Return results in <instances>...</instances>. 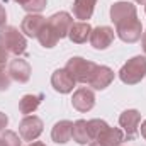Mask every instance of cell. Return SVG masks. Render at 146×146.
I'll use <instances>...</instances> for the list:
<instances>
[{"instance_id": "obj_7", "label": "cell", "mask_w": 146, "mask_h": 146, "mask_svg": "<svg viewBox=\"0 0 146 146\" xmlns=\"http://www.w3.org/2000/svg\"><path fill=\"white\" fill-rule=\"evenodd\" d=\"M136 17H138V10H136V5H133L131 2H115L110 7V21L115 26L124 24Z\"/></svg>"}, {"instance_id": "obj_13", "label": "cell", "mask_w": 146, "mask_h": 146, "mask_svg": "<svg viewBox=\"0 0 146 146\" xmlns=\"http://www.w3.org/2000/svg\"><path fill=\"white\" fill-rule=\"evenodd\" d=\"M9 75L12 80L19 83H26L31 78V65L26 60H21L19 56L9 63Z\"/></svg>"}, {"instance_id": "obj_29", "label": "cell", "mask_w": 146, "mask_h": 146, "mask_svg": "<svg viewBox=\"0 0 146 146\" xmlns=\"http://www.w3.org/2000/svg\"><path fill=\"white\" fill-rule=\"evenodd\" d=\"M141 46H143V51H145V54H146V31L141 36Z\"/></svg>"}, {"instance_id": "obj_9", "label": "cell", "mask_w": 146, "mask_h": 146, "mask_svg": "<svg viewBox=\"0 0 146 146\" xmlns=\"http://www.w3.org/2000/svg\"><path fill=\"white\" fill-rule=\"evenodd\" d=\"M114 41V29L109 26H99L90 33V44L95 49H107Z\"/></svg>"}, {"instance_id": "obj_24", "label": "cell", "mask_w": 146, "mask_h": 146, "mask_svg": "<svg viewBox=\"0 0 146 146\" xmlns=\"http://www.w3.org/2000/svg\"><path fill=\"white\" fill-rule=\"evenodd\" d=\"M2 141L5 143V146H21V139L14 131H3L2 133Z\"/></svg>"}, {"instance_id": "obj_2", "label": "cell", "mask_w": 146, "mask_h": 146, "mask_svg": "<svg viewBox=\"0 0 146 146\" xmlns=\"http://www.w3.org/2000/svg\"><path fill=\"white\" fill-rule=\"evenodd\" d=\"M97 63L94 61H88L85 58H80V56H73L66 61L65 65V70L73 76V80L76 83H83V85H88L90 80L94 78V73L97 70Z\"/></svg>"}, {"instance_id": "obj_33", "label": "cell", "mask_w": 146, "mask_h": 146, "mask_svg": "<svg viewBox=\"0 0 146 146\" xmlns=\"http://www.w3.org/2000/svg\"><path fill=\"white\" fill-rule=\"evenodd\" d=\"M138 3H141V5H146V0H136Z\"/></svg>"}, {"instance_id": "obj_36", "label": "cell", "mask_w": 146, "mask_h": 146, "mask_svg": "<svg viewBox=\"0 0 146 146\" xmlns=\"http://www.w3.org/2000/svg\"><path fill=\"white\" fill-rule=\"evenodd\" d=\"M145 12H146V5H145Z\"/></svg>"}, {"instance_id": "obj_20", "label": "cell", "mask_w": 146, "mask_h": 146, "mask_svg": "<svg viewBox=\"0 0 146 146\" xmlns=\"http://www.w3.org/2000/svg\"><path fill=\"white\" fill-rule=\"evenodd\" d=\"M72 138L73 141H76L78 145H87L90 143V134H88V126H87V121L80 119L76 122H73V131H72Z\"/></svg>"}, {"instance_id": "obj_22", "label": "cell", "mask_w": 146, "mask_h": 146, "mask_svg": "<svg viewBox=\"0 0 146 146\" xmlns=\"http://www.w3.org/2000/svg\"><path fill=\"white\" fill-rule=\"evenodd\" d=\"M87 126H88V134H90V139H92V141H95V139L100 136V133H104V131L109 127V124H107L106 121H102V119L87 121Z\"/></svg>"}, {"instance_id": "obj_10", "label": "cell", "mask_w": 146, "mask_h": 146, "mask_svg": "<svg viewBox=\"0 0 146 146\" xmlns=\"http://www.w3.org/2000/svg\"><path fill=\"white\" fill-rule=\"evenodd\" d=\"M72 106L78 112H88V110H92L94 106H95V95H94V92L90 88H85V87L75 90V94H73V97H72Z\"/></svg>"}, {"instance_id": "obj_26", "label": "cell", "mask_w": 146, "mask_h": 146, "mask_svg": "<svg viewBox=\"0 0 146 146\" xmlns=\"http://www.w3.org/2000/svg\"><path fill=\"white\" fill-rule=\"evenodd\" d=\"M7 54H9V53L0 46V68H5V63H7V60H9Z\"/></svg>"}, {"instance_id": "obj_16", "label": "cell", "mask_w": 146, "mask_h": 146, "mask_svg": "<svg viewBox=\"0 0 146 146\" xmlns=\"http://www.w3.org/2000/svg\"><path fill=\"white\" fill-rule=\"evenodd\" d=\"M95 141L102 146H121L124 141V131L119 127H107Z\"/></svg>"}, {"instance_id": "obj_32", "label": "cell", "mask_w": 146, "mask_h": 146, "mask_svg": "<svg viewBox=\"0 0 146 146\" xmlns=\"http://www.w3.org/2000/svg\"><path fill=\"white\" fill-rule=\"evenodd\" d=\"M15 3H19V5H26L27 3V0H14Z\"/></svg>"}, {"instance_id": "obj_12", "label": "cell", "mask_w": 146, "mask_h": 146, "mask_svg": "<svg viewBox=\"0 0 146 146\" xmlns=\"http://www.w3.org/2000/svg\"><path fill=\"white\" fill-rule=\"evenodd\" d=\"M44 26H46V17H42L41 14H27L22 19L21 31L29 37H37Z\"/></svg>"}, {"instance_id": "obj_6", "label": "cell", "mask_w": 146, "mask_h": 146, "mask_svg": "<svg viewBox=\"0 0 146 146\" xmlns=\"http://www.w3.org/2000/svg\"><path fill=\"white\" fill-rule=\"evenodd\" d=\"M42 121L37 115H26L19 124V134L24 141H34L42 133Z\"/></svg>"}, {"instance_id": "obj_14", "label": "cell", "mask_w": 146, "mask_h": 146, "mask_svg": "<svg viewBox=\"0 0 146 146\" xmlns=\"http://www.w3.org/2000/svg\"><path fill=\"white\" fill-rule=\"evenodd\" d=\"M112 80H114V72L110 70L109 66L99 65L95 73H94V78L90 80L88 85L94 90H104V88H107L110 83H112Z\"/></svg>"}, {"instance_id": "obj_30", "label": "cell", "mask_w": 146, "mask_h": 146, "mask_svg": "<svg viewBox=\"0 0 146 146\" xmlns=\"http://www.w3.org/2000/svg\"><path fill=\"white\" fill-rule=\"evenodd\" d=\"M141 136L146 139V121H143V122H141Z\"/></svg>"}, {"instance_id": "obj_8", "label": "cell", "mask_w": 146, "mask_h": 146, "mask_svg": "<svg viewBox=\"0 0 146 146\" xmlns=\"http://www.w3.org/2000/svg\"><path fill=\"white\" fill-rule=\"evenodd\" d=\"M48 26L56 33V36L60 39L63 37H68V33H70V27L73 26V19L68 12H56L53 14L49 19H48Z\"/></svg>"}, {"instance_id": "obj_15", "label": "cell", "mask_w": 146, "mask_h": 146, "mask_svg": "<svg viewBox=\"0 0 146 146\" xmlns=\"http://www.w3.org/2000/svg\"><path fill=\"white\" fill-rule=\"evenodd\" d=\"M72 131H73V122L72 121H58L53 129H51V138L58 145H65L72 139Z\"/></svg>"}, {"instance_id": "obj_11", "label": "cell", "mask_w": 146, "mask_h": 146, "mask_svg": "<svg viewBox=\"0 0 146 146\" xmlns=\"http://www.w3.org/2000/svg\"><path fill=\"white\" fill-rule=\"evenodd\" d=\"M75 83L76 82L73 80V76L65 68H60L51 75V85L60 94H70L73 90V87H75Z\"/></svg>"}, {"instance_id": "obj_5", "label": "cell", "mask_w": 146, "mask_h": 146, "mask_svg": "<svg viewBox=\"0 0 146 146\" xmlns=\"http://www.w3.org/2000/svg\"><path fill=\"white\" fill-rule=\"evenodd\" d=\"M115 33H117V36H119L121 41L133 44V42L139 41L141 36H143V24L136 17V19H131V21L124 22V24L115 26Z\"/></svg>"}, {"instance_id": "obj_35", "label": "cell", "mask_w": 146, "mask_h": 146, "mask_svg": "<svg viewBox=\"0 0 146 146\" xmlns=\"http://www.w3.org/2000/svg\"><path fill=\"white\" fill-rule=\"evenodd\" d=\"M0 146H5V143H3V141H2V138H0Z\"/></svg>"}, {"instance_id": "obj_34", "label": "cell", "mask_w": 146, "mask_h": 146, "mask_svg": "<svg viewBox=\"0 0 146 146\" xmlns=\"http://www.w3.org/2000/svg\"><path fill=\"white\" fill-rule=\"evenodd\" d=\"M90 146H102V145H100V143H97V141H95V143H90Z\"/></svg>"}, {"instance_id": "obj_17", "label": "cell", "mask_w": 146, "mask_h": 146, "mask_svg": "<svg viewBox=\"0 0 146 146\" xmlns=\"http://www.w3.org/2000/svg\"><path fill=\"white\" fill-rule=\"evenodd\" d=\"M97 0H75L73 2V15L80 19L82 22H87L94 15Z\"/></svg>"}, {"instance_id": "obj_3", "label": "cell", "mask_w": 146, "mask_h": 146, "mask_svg": "<svg viewBox=\"0 0 146 146\" xmlns=\"http://www.w3.org/2000/svg\"><path fill=\"white\" fill-rule=\"evenodd\" d=\"M146 76V58L134 56L119 70V78L126 85H136Z\"/></svg>"}, {"instance_id": "obj_21", "label": "cell", "mask_w": 146, "mask_h": 146, "mask_svg": "<svg viewBox=\"0 0 146 146\" xmlns=\"http://www.w3.org/2000/svg\"><path fill=\"white\" fill-rule=\"evenodd\" d=\"M37 41H39V44L42 46V48H54L56 46V42L60 41V37L56 36V33L48 26V21H46V26L41 29V33L37 34V37H36Z\"/></svg>"}, {"instance_id": "obj_19", "label": "cell", "mask_w": 146, "mask_h": 146, "mask_svg": "<svg viewBox=\"0 0 146 146\" xmlns=\"http://www.w3.org/2000/svg\"><path fill=\"white\" fill-rule=\"evenodd\" d=\"M44 100V94H36V95H33V94H27V95H24L21 100H19V110L22 112V114H33L34 110L41 106V102Z\"/></svg>"}, {"instance_id": "obj_27", "label": "cell", "mask_w": 146, "mask_h": 146, "mask_svg": "<svg viewBox=\"0 0 146 146\" xmlns=\"http://www.w3.org/2000/svg\"><path fill=\"white\" fill-rule=\"evenodd\" d=\"M5 21H7V12H5V9H3V5L0 3V29L5 26Z\"/></svg>"}, {"instance_id": "obj_28", "label": "cell", "mask_w": 146, "mask_h": 146, "mask_svg": "<svg viewBox=\"0 0 146 146\" xmlns=\"http://www.w3.org/2000/svg\"><path fill=\"white\" fill-rule=\"evenodd\" d=\"M7 124H9V117L3 112H0V131H3L7 127Z\"/></svg>"}, {"instance_id": "obj_18", "label": "cell", "mask_w": 146, "mask_h": 146, "mask_svg": "<svg viewBox=\"0 0 146 146\" xmlns=\"http://www.w3.org/2000/svg\"><path fill=\"white\" fill-rule=\"evenodd\" d=\"M90 33H92V27L88 22H75L70 27L68 37L75 44H83L87 42V39H90Z\"/></svg>"}, {"instance_id": "obj_23", "label": "cell", "mask_w": 146, "mask_h": 146, "mask_svg": "<svg viewBox=\"0 0 146 146\" xmlns=\"http://www.w3.org/2000/svg\"><path fill=\"white\" fill-rule=\"evenodd\" d=\"M48 0H27L26 5H22L24 10H27L29 14H39L44 7H46Z\"/></svg>"}, {"instance_id": "obj_4", "label": "cell", "mask_w": 146, "mask_h": 146, "mask_svg": "<svg viewBox=\"0 0 146 146\" xmlns=\"http://www.w3.org/2000/svg\"><path fill=\"white\" fill-rule=\"evenodd\" d=\"M119 124L124 131V138L127 139H134L138 136L139 131V124H141V114L136 109H127L119 115Z\"/></svg>"}, {"instance_id": "obj_31", "label": "cell", "mask_w": 146, "mask_h": 146, "mask_svg": "<svg viewBox=\"0 0 146 146\" xmlns=\"http://www.w3.org/2000/svg\"><path fill=\"white\" fill-rule=\"evenodd\" d=\"M27 146H46V145L41 143V141H34V143H31V145H27Z\"/></svg>"}, {"instance_id": "obj_25", "label": "cell", "mask_w": 146, "mask_h": 146, "mask_svg": "<svg viewBox=\"0 0 146 146\" xmlns=\"http://www.w3.org/2000/svg\"><path fill=\"white\" fill-rule=\"evenodd\" d=\"M10 75L9 72H5V68H0V92H3V90H9V87H10Z\"/></svg>"}, {"instance_id": "obj_1", "label": "cell", "mask_w": 146, "mask_h": 146, "mask_svg": "<svg viewBox=\"0 0 146 146\" xmlns=\"http://www.w3.org/2000/svg\"><path fill=\"white\" fill-rule=\"evenodd\" d=\"M0 46L14 56H26L27 53L26 37L22 31H19L14 26H5L0 29Z\"/></svg>"}]
</instances>
